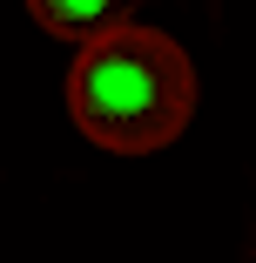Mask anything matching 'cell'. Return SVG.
Masks as SVG:
<instances>
[{"label": "cell", "instance_id": "1", "mask_svg": "<svg viewBox=\"0 0 256 263\" xmlns=\"http://www.w3.org/2000/svg\"><path fill=\"white\" fill-rule=\"evenodd\" d=\"M68 115L88 142L115 148V155L169 148L195 115V68L162 27L135 21V27H122V34L74 54Z\"/></svg>", "mask_w": 256, "mask_h": 263}, {"label": "cell", "instance_id": "2", "mask_svg": "<svg viewBox=\"0 0 256 263\" xmlns=\"http://www.w3.org/2000/svg\"><path fill=\"white\" fill-rule=\"evenodd\" d=\"M135 7H142V0H27L34 21L54 41H74V47H94V41L135 27Z\"/></svg>", "mask_w": 256, "mask_h": 263}]
</instances>
